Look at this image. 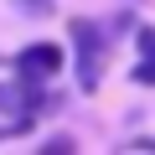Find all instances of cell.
Instances as JSON below:
<instances>
[{
	"mask_svg": "<svg viewBox=\"0 0 155 155\" xmlns=\"http://www.w3.org/2000/svg\"><path fill=\"white\" fill-rule=\"evenodd\" d=\"M67 31H72V47H78V83H83V88H98V78H104V52H109L98 21L78 16Z\"/></svg>",
	"mask_w": 155,
	"mask_h": 155,
	"instance_id": "1",
	"label": "cell"
},
{
	"mask_svg": "<svg viewBox=\"0 0 155 155\" xmlns=\"http://www.w3.org/2000/svg\"><path fill=\"white\" fill-rule=\"evenodd\" d=\"M62 47L57 41H31V47H21L16 52V72H21V83H47V78H57L62 72Z\"/></svg>",
	"mask_w": 155,
	"mask_h": 155,
	"instance_id": "2",
	"label": "cell"
},
{
	"mask_svg": "<svg viewBox=\"0 0 155 155\" xmlns=\"http://www.w3.org/2000/svg\"><path fill=\"white\" fill-rule=\"evenodd\" d=\"M134 41H140V57H155V26H134Z\"/></svg>",
	"mask_w": 155,
	"mask_h": 155,
	"instance_id": "3",
	"label": "cell"
},
{
	"mask_svg": "<svg viewBox=\"0 0 155 155\" xmlns=\"http://www.w3.org/2000/svg\"><path fill=\"white\" fill-rule=\"evenodd\" d=\"M0 109L16 114V109H21V88H5V83H0Z\"/></svg>",
	"mask_w": 155,
	"mask_h": 155,
	"instance_id": "4",
	"label": "cell"
},
{
	"mask_svg": "<svg viewBox=\"0 0 155 155\" xmlns=\"http://www.w3.org/2000/svg\"><path fill=\"white\" fill-rule=\"evenodd\" d=\"M134 83H145V88H150V83H155V57H145V62H140V67H134Z\"/></svg>",
	"mask_w": 155,
	"mask_h": 155,
	"instance_id": "5",
	"label": "cell"
},
{
	"mask_svg": "<svg viewBox=\"0 0 155 155\" xmlns=\"http://www.w3.org/2000/svg\"><path fill=\"white\" fill-rule=\"evenodd\" d=\"M41 150H57V155H67V150H78L67 134H52V140H41Z\"/></svg>",
	"mask_w": 155,
	"mask_h": 155,
	"instance_id": "6",
	"label": "cell"
},
{
	"mask_svg": "<svg viewBox=\"0 0 155 155\" xmlns=\"http://www.w3.org/2000/svg\"><path fill=\"white\" fill-rule=\"evenodd\" d=\"M21 5H36V0H21Z\"/></svg>",
	"mask_w": 155,
	"mask_h": 155,
	"instance_id": "7",
	"label": "cell"
}]
</instances>
